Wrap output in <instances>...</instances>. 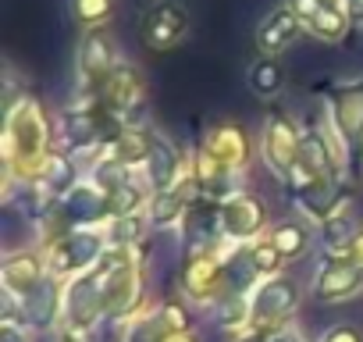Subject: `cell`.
I'll use <instances>...</instances> for the list:
<instances>
[{
  "label": "cell",
  "instance_id": "6da1fadb",
  "mask_svg": "<svg viewBox=\"0 0 363 342\" xmlns=\"http://www.w3.org/2000/svg\"><path fill=\"white\" fill-rule=\"evenodd\" d=\"M54 125L50 118L43 114L40 100L22 93L18 100H8L4 107V164H8V175L33 186L50 157H54Z\"/></svg>",
  "mask_w": 363,
  "mask_h": 342
},
{
  "label": "cell",
  "instance_id": "7a4b0ae2",
  "mask_svg": "<svg viewBox=\"0 0 363 342\" xmlns=\"http://www.w3.org/2000/svg\"><path fill=\"white\" fill-rule=\"evenodd\" d=\"M299 146H303V128L285 111H271L260 132V160L267 164L274 179L289 182V175L296 171V160H299Z\"/></svg>",
  "mask_w": 363,
  "mask_h": 342
},
{
  "label": "cell",
  "instance_id": "3957f363",
  "mask_svg": "<svg viewBox=\"0 0 363 342\" xmlns=\"http://www.w3.org/2000/svg\"><path fill=\"white\" fill-rule=\"evenodd\" d=\"M118 68V47L111 29H89L79 40L75 50V72H79V89L82 93H100V86L111 79V72Z\"/></svg>",
  "mask_w": 363,
  "mask_h": 342
},
{
  "label": "cell",
  "instance_id": "277c9868",
  "mask_svg": "<svg viewBox=\"0 0 363 342\" xmlns=\"http://www.w3.org/2000/svg\"><path fill=\"white\" fill-rule=\"evenodd\" d=\"M104 246L107 243V232H96V228H75L72 236L57 239L54 246H47V264L54 275H86L100 264L104 257Z\"/></svg>",
  "mask_w": 363,
  "mask_h": 342
},
{
  "label": "cell",
  "instance_id": "5b68a950",
  "mask_svg": "<svg viewBox=\"0 0 363 342\" xmlns=\"http://www.w3.org/2000/svg\"><path fill=\"white\" fill-rule=\"evenodd\" d=\"M218 225H221V239L232 243H257L260 232L267 228V207L260 197L253 193H235L228 200L218 204Z\"/></svg>",
  "mask_w": 363,
  "mask_h": 342
},
{
  "label": "cell",
  "instance_id": "8992f818",
  "mask_svg": "<svg viewBox=\"0 0 363 342\" xmlns=\"http://www.w3.org/2000/svg\"><path fill=\"white\" fill-rule=\"evenodd\" d=\"M139 36L150 50H171L189 36V15L178 0H157L139 22Z\"/></svg>",
  "mask_w": 363,
  "mask_h": 342
},
{
  "label": "cell",
  "instance_id": "52a82bcc",
  "mask_svg": "<svg viewBox=\"0 0 363 342\" xmlns=\"http://www.w3.org/2000/svg\"><path fill=\"white\" fill-rule=\"evenodd\" d=\"M203 146H207L228 171H235V175H242V171L250 167V160H253V139H250L246 125L235 121V118L214 121V125L203 132Z\"/></svg>",
  "mask_w": 363,
  "mask_h": 342
},
{
  "label": "cell",
  "instance_id": "ba28073f",
  "mask_svg": "<svg viewBox=\"0 0 363 342\" xmlns=\"http://www.w3.org/2000/svg\"><path fill=\"white\" fill-rule=\"evenodd\" d=\"M146 96V86H143V75L135 65L128 61H118V68L111 72V79L100 86V107L114 118H128Z\"/></svg>",
  "mask_w": 363,
  "mask_h": 342
},
{
  "label": "cell",
  "instance_id": "9c48e42d",
  "mask_svg": "<svg viewBox=\"0 0 363 342\" xmlns=\"http://www.w3.org/2000/svg\"><path fill=\"white\" fill-rule=\"evenodd\" d=\"M328 121L349 143V150H363V86H342L328 96Z\"/></svg>",
  "mask_w": 363,
  "mask_h": 342
},
{
  "label": "cell",
  "instance_id": "30bf717a",
  "mask_svg": "<svg viewBox=\"0 0 363 342\" xmlns=\"http://www.w3.org/2000/svg\"><path fill=\"white\" fill-rule=\"evenodd\" d=\"M299 303V289L292 278H271L267 285H260L250 299V317L257 324H278L285 321Z\"/></svg>",
  "mask_w": 363,
  "mask_h": 342
},
{
  "label": "cell",
  "instance_id": "8fae6325",
  "mask_svg": "<svg viewBox=\"0 0 363 342\" xmlns=\"http://www.w3.org/2000/svg\"><path fill=\"white\" fill-rule=\"evenodd\" d=\"M296 200H299V211L310 218V221H328L342 211L345 204V189H342V175H331V179H313L306 182L303 189H296Z\"/></svg>",
  "mask_w": 363,
  "mask_h": 342
},
{
  "label": "cell",
  "instance_id": "7c38bea8",
  "mask_svg": "<svg viewBox=\"0 0 363 342\" xmlns=\"http://www.w3.org/2000/svg\"><path fill=\"white\" fill-rule=\"evenodd\" d=\"M189 171V164L182 160L178 146L167 143L160 132L153 136V150H150V160H146V182L153 193H164V189H174V182Z\"/></svg>",
  "mask_w": 363,
  "mask_h": 342
},
{
  "label": "cell",
  "instance_id": "4fadbf2b",
  "mask_svg": "<svg viewBox=\"0 0 363 342\" xmlns=\"http://www.w3.org/2000/svg\"><path fill=\"white\" fill-rule=\"evenodd\" d=\"M299 33H306V26L289 11V8H278V11H271L260 26H257V47H260V54H281V50H289L296 40H299Z\"/></svg>",
  "mask_w": 363,
  "mask_h": 342
},
{
  "label": "cell",
  "instance_id": "5bb4252c",
  "mask_svg": "<svg viewBox=\"0 0 363 342\" xmlns=\"http://www.w3.org/2000/svg\"><path fill=\"white\" fill-rule=\"evenodd\" d=\"M65 211H68V218L79 225V228H93L96 221H104V218H111V204H107V193L100 189V186H93L89 179L86 182H79L65 200Z\"/></svg>",
  "mask_w": 363,
  "mask_h": 342
},
{
  "label": "cell",
  "instance_id": "9a60e30c",
  "mask_svg": "<svg viewBox=\"0 0 363 342\" xmlns=\"http://www.w3.org/2000/svg\"><path fill=\"white\" fill-rule=\"evenodd\" d=\"M363 289V271L342 257H331L317 271V296L320 299H349Z\"/></svg>",
  "mask_w": 363,
  "mask_h": 342
},
{
  "label": "cell",
  "instance_id": "2e32d148",
  "mask_svg": "<svg viewBox=\"0 0 363 342\" xmlns=\"http://www.w3.org/2000/svg\"><path fill=\"white\" fill-rule=\"evenodd\" d=\"M0 278H4V289L11 296H33L43 285V260L36 253H11L0 267Z\"/></svg>",
  "mask_w": 363,
  "mask_h": 342
},
{
  "label": "cell",
  "instance_id": "e0dca14e",
  "mask_svg": "<svg viewBox=\"0 0 363 342\" xmlns=\"http://www.w3.org/2000/svg\"><path fill=\"white\" fill-rule=\"evenodd\" d=\"M153 128H143V125H125L121 128V136L111 143V146H104L118 164H125L128 171H135V167H146V160H150V150H153Z\"/></svg>",
  "mask_w": 363,
  "mask_h": 342
},
{
  "label": "cell",
  "instance_id": "ac0fdd59",
  "mask_svg": "<svg viewBox=\"0 0 363 342\" xmlns=\"http://www.w3.org/2000/svg\"><path fill=\"white\" fill-rule=\"evenodd\" d=\"M285 82H289V72H285L281 57H274V54H260V57L246 68V86H250L260 100L278 96V93L285 89Z\"/></svg>",
  "mask_w": 363,
  "mask_h": 342
},
{
  "label": "cell",
  "instance_id": "d6986e66",
  "mask_svg": "<svg viewBox=\"0 0 363 342\" xmlns=\"http://www.w3.org/2000/svg\"><path fill=\"white\" fill-rule=\"evenodd\" d=\"M349 29H352V15H349V8L342 4V0H331L313 22H306V33L320 43H342L349 36Z\"/></svg>",
  "mask_w": 363,
  "mask_h": 342
},
{
  "label": "cell",
  "instance_id": "ffe728a7",
  "mask_svg": "<svg viewBox=\"0 0 363 342\" xmlns=\"http://www.w3.org/2000/svg\"><path fill=\"white\" fill-rule=\"evenodd\" d=\"M189 200L182 189H164V193H153L150 204H146V218H150V228H167L174 221H182L189 214Z\"/></svg>",
  "mask_w": 363,
  "mask_h": 342
},
{
  "label": "cell",
  "instance_id": "44dd1931",
  "mask_svg": "<svg viewBox=\"0 0 363 342\" xmlns=\"http://www.w3.org/2000/svg\"><path fill=\"white\" fill-rule=\"evenodd\" d=\"M267 239L274 243V250H278L285 260H296V257H303L306 246H310V228H306L303 221H278V225H271Z\"/></svg>",
  "mask_w": 363,
  "mask_h": 342
},
{
  "label": "cell",
  "instance_id": "7402d4cb",
  "mask_svg": "<svg viewBox=\"0 0 363 342\" xmlns=\"http://www.w3.org/2000/svg\"><path fill=\"white\" fill-rule=\"evenodd\" d=\"M356 232H359V221H356L352 214L338 211L335 218H328V221L320 225V243L328 246V253H331V257H338V253L356 239Z\"/></svg>",
  "mask_w": 363,
  "mask_h": 342
},
{
  "label": "cell",
  "instance_id": "603a6c76",
  "mask_svg": "<svg viewBox=\"0 0 363 342\" xmlns=\"http://www.w3.org/2000/svg\"><path fill=\"white\" fill-rule=\"evenodd\" d=\"M72 18L79 29H104L114 18V0H72Z\"/></svg>",
  "mask_w": 363,
  "mask_h": 342
},
{
  "label": "cell",
  "instance_id": "cb8c5ba5",
  "mask_svg": "<svg viewBox=\"0 0 363 342\" xmlns=\"http://www.w3.org/2000/svg\"><path fill=\"white\" fill-rule=\"evenodd\" d=\"M150 228V218L143 214H128V218H111V228H107V243L111 246H135Z\"/></svg>",
  "mask_w": 363,
  "mask_h": 342
},
{
  "label": "cell",
  "instance_id": "d4e9b609",
  "mask_svg": "<svg viewBox=\"0 0 363 342\" xmlns=\"http://www.w3.org/2000/svg\"><path fill=\"white\" fill-rule=\"evenodd\" d=\"M57 285L54 282H43L33 296H26V310L33 314V321L36 324H50V317L57 314Z\"/></svg>",
  "mask_w": 363,
  "mask_h": 342
},
{
  "label": "cell",
  "instance_id": "484cf974",
  "mask_svg": "<svg viewBox=\"0 0 363 342\" xmlns=\"http://www.w3.org/2000/svg\"><path fill=\"white\" fill-rule=\"evenodd\" d=\"M246 257H250V264H253L257 275H278V267L285 264V257L274 250L271 239H257V243H250V246H246Z\"/></svg>",
  "mask_w": 363,
  "mask_h": 342
},
{
  "label": "cell",
  "instance_id": "4316f807",
  "mask_svg": "<svg viewBox=\"0 0 363 342\" xmlns=\"http://www.w3.org/2000/svg\"><path fill=\"white\" fill-rule=\"evenodd\" d=\"M328 4H331V0H289L285 8H289V11H292V15L303 22V26H306V22H313V18H317Z\"/></svg>",
  "mask_w": 363,
  "mask_h": 342
},
{
  "label": "cell",
  "instance_id": "83f0119b",
  "mask_svg": "<svg viewBox=\"0 0 363 342\" xmlns=\"http://www.w3.org/2000/svg\"><path fill=\"white\" fill-rule=\"evenodd\" d=\"M324 342H363V335H359L352 324H335V328L324 335Z\"/></svg>",
  "mask_w": 363,
  "mask_h": 342
},
{
  "label": "cell",
  "instance_id": "f1b7e54d",
  "mask_svg": "<svg viewBox=\"0 0 363 342\" xmlns=\"http://www.w3.org/2000/svg\"><path fill=\"white\" fill-rule=\"evenodd\" d=\"M338 257H342V260H349V264H356V267L363 271V228L356 232V239H352V243H349Z\"/></svg>",
  "mask_w": 363,
  "mask_h": 342
},
{
  "label": "cell",
  "instance_id": "f546056e",
  "mask_svg": "<svg viewBox=\"0 0 363 342\" xmlns=\"http://www.w3.org/2000/svg\"><path fill=\"white\" fill-rule=\"evenodd\" d=\"M0 342H22V335H18V331H15V328L8 324L4 331H0Z\"/></svg>",
  "mask_w": 363,
  "mask_h": 342
},
{
  "label": "cell",
  "instance_id": "4dcf8cb0",
  "mask_svg": "<svg viewBox=\"0 0 363 342\" xmlns=\"http://www.w3.org/2000/svg\"><path fill=\"white\" fill-rule=\"evenodd\" d=\"M342 4H345V8H359V4H363V0H342Z\"/></svg>",
  "mask_w": 363,
  "mask_h": 342
}]
</instances>
